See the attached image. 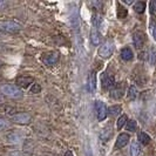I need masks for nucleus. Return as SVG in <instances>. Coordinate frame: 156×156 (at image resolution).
<instances>
[{"label": "nucleus", "mask_w": 156, "mask_h": 156, "mask_svg": "<svg viewBox=\"0 0 156 156\" xmlns=\"http://www.w3.org/2000/svg\"><path fill=\"white\" fill-rule=\"evenodd\" d=\"M0 93L2 96H6L9 99H21L23 96L21 88H19L16 85H12V83L1 85L0 86Z\"/></svg>", "instance_id": "f257e3e1"}, {"label": "nucleus", "mask_w": 156, "mask_h": 156, "mask_svg": "<svg viewBox=\"0 0 156 156\" xmlns=\"http://www.w3.org/2000/svg\"><path fill=\"white\" fill-rule=\"evenodd\" d=\"M23 30V25L16 20H0V32L18 33Z\"/></svg>", "instance_id": "f03ea898"}, {"label": "nucleus", "mask_w": 156, "mask_h": 156, "mask_svg": "<svg viewBox=\"0 0 156 156\" xmlns=\"http://www.w3.org/2000/svg\"><path fill=\"white\" fill-rule=\"evenodd\" d=\"M114 49H115V46L113 44V41H106L99 49V54L102 59H108L110 58L113 53H114Z\"/></svg>", "instance_id": "7ed1b4c3"}, {"label": "nucleus", "mask_w": 156, "mask_h": 156, "mask_svg": "<svg viewBox=\"0 0 156 156\" xmlns=\"http://www.w3.org/2000/svg\"><path fill=\"white\" fill-rule=\"evenodd\" d=\"M95 113H96L98 120L103 121V120H106V117L108 115V108L102 101H96L95 102Z\"/></svg>", "instance_id": "20e7f679"}, {"label": "nucleus", "mask_w": 156, "mask_h": 156, "mask_svg": "<svg viewBox=\"0 0 156 156\" xmlns=\"http://www.w3.org/2000/svg\"><path fill=\"white\" fill-rule=\"evenodd\" d=\"M12 121H13L14 123H18V125H28V123H31L32 116L28 113L21 112V113L14 114V115L12 116Z\"/></svg>", "instance_id": "39448f33"}, {"label": "nucleus", "mask_w": 156, "mask_h": 156, "mask_svg": "<svg viewBox=\"0 0 156 156\" xmlns=\"http://www.w3.org/2000/svg\"><path fill=\"white\" fill-rule=\"evenodd\" d=\"M59 53L58 52H48L42 55V61L46 63L47 66H54L55 63L59 61Z\"/></svg>", "instance_id": "423d86ee"}, {"label": "nucleus", "mask_w": 156, "mask_h": 156, "mask_svg": "<svg viewBox=\"0 0 156 156\" xmlns=\"http://www.w3.org/2000/svg\"><path fill=\"white\" fill-rule=\"evenodd\" d=\"M133 41L136 48H139V49L143 48L144 44H146V35H144V33L141 31L135 32L133 35Z\"/></svg>", "instance_id": "0eeeda50"}, {"label": "nucleus", "mask_w": 156, "mask_h": 156, "mask_svg": "<svg viewBox=\"0 0 156 156\" xmlns=\"http://www.w3.org/2000/svg\"><path fill=\"white\" fill-rule=\"evenodd\" d=\"M115 87V78L112 74H105L102 76V88L106 90L113 89Z\"/></svg>", "instance_id": "6e6552de"}, {"label": "nucleus", "mask_w": 156, "mask_h": 156, "mask_svg": "<svg viewBox=\"0 0 156 156\" xmlns=\"http://www.w3.org/2000/svg\"><path fill=\"white\" fill-rule=\"evenodd\" d=\"M125 83H120L119 86H115L113 89H112V92H110V96L113 98V99H115V100H119V99H121L123 95H125Z\"/></svg>", "instance_id": "1a4fd4ad"}, {"label": "nucleus", "mask_w": 156, "mask_h": 156, "mask_svg": "<svg viewBox=\"0 0 156 156\" xmlns=\"http://www.w3.org/2000/svg\"><path fill=\"white\" fill-rule=\"evenodd\" d=\"M34 82V80L30 76H19V78L16 79V85L18 87L20 88V87H23V88H27V87L32 85Z\"/></svg>", "instance_id": "9d476101"}, {"label": "nucleus", "mask_w": 156, "mask_h": 156, "mask_svg": "<svg viewBox=\"0 0 156 156\" xmlns=\"http://www.w3.org/2000/svg\"><path fill=\"white\" fill-rule=\"evenodd\" d=\"M128 141H129V135L128 134H120L119 137L116 139V142H115V147L116 148H123L125 146L128 144Z\"/></svg>", "instance_id": "9b49d317"}, {"label": "nucleus", "mask_w": 156, "mask_h": 156, "mask_svg": "<svg viewBox=\"0 0 156 156\" xmlns=\"http://www.w3.org/2000/svg\"><path fill=\"white\" fill-rule=\"evenodd\" d=\"M90 41L95 46H99L100 42H101V34L96 28H93L92 32H90Z\"/></svg>", "instance_id": "f8f14e48"}, {"label": "nucleus", "mask_w": 156, "mask_h": 156, "mask_svg": "<svg viewBox=\"0 0 156 156\" xmlns=\"http://www.w3.org/2000/svg\"><path fill=\"white\" fill-rule=\"evenodd\" d=\"M121 58H122V60H125V61H130L134 58L133 51H132L129 47L122 48V51H121Z\"/></svg>", "instance_id": "ddd939ff"}, {"label": "nucleus", "mask_w": 156, "mask_h": 156, "mask_svg": "<svg viewBox=\"0 0 156 156\" xmlns=\"http://www.w3.org/2000/svg\"><path fill=\"white\" fill-rule=\"evenodd\" d=\"M7 141L9 143H16V144H18V143H21L23 136L20 134H18L16 132V133H11L7 135Z\"/></svg>", "instance_id": "4468645a"}, {"label": "nucleus", "mask_w": 156, "mask_h": 156, "mask_svg": "<svg viewBox=\"0 0 156 156\" xmlns=\"http://www.w3.org/2000/svg\"><path fill=\"white\" fill-rule=\"evenodd\" d=\"M112 134H113V129H112V127H110V126H107L106 128H103V129H102V132L100 133V137H101L102 141H107L112 137Z\"/></svg>", "instance_id": "2eb2a0df"}, {"label": "nucleus", "mask_w": 156, "mask_h": 156, "mask_svg": "<svg viewBox=\"0 0 156 156\" xmlns=\"http://www.w3.org/2000/svg\"><path fill=\"white\" fill-rule=\"evenodd\" d=\"M141 154V147L139 141H133L130 146V156H140Z\"/></svg>", "instance_id": "dca6fc26"}, {"label": "nucleus", "mask_w": 156, "mask_h": 156, "mask_svg": "<svg viewBox=\"0 0 156 156\" xmlns=\"http://www.w3.org/2000/svg\"><path fill=\"white\" fill-rule=\"evenodd\" d=\"M88 87L92 92H95V89H96V74H95V72H92L88 76Z\"/></svg>", "instance_id": "f3484780"}, {"label": "nucleus", "mask_w": 156, "mask_h": 156, "mask_svg": "<svg viewBox=\"0 0 156 156\" xmlns=\"http://www.w3.org/2000/svg\"><path fill=\"white\" fill-rule=\"evenodd\" d=\"M139 143L143 144V146H148L150 143V136L144 132H141L139 134Z\"/></svg>", "instance_id": "a211bd4d"}, {"label": "nucleus", "mask_w": 156, "mask_h": 156, "mask_svg": "<svg viewBox=\"0 0 156 156\" xmlns=\"http://www.w3.org/2000/svg\"><path fill=\"white\" fill-rule=\"evenodd\" d=\"M127 96L129 100H134L137 98V88L135 85H130L129 89H128V93H127Z\"/></svg>", "instance_id": "6ab92c4d"}, {"label": "nucleus", "mask_w": 156, "mask_h": 156, "mask_svg": "<svg viewBox=\"0 0 156 156\" xmlns=\"http://www.w3.org/2000/svg\"><path fill=\"white\" fill-rule=\"evenodd\" d=\"M134 9L136 13H143L146 9V2L144 1H137L134 4Z\"/></svg>", "instance_id": "aec40b11"}, {"label": "nucleus", "mask_w": 156, "mask_h": 156, "mask_svg": "<svg viewBox=\"0 0 156 156\" xmlns=\"http://www.w3.org/2000/svg\"><path fill=\"white\" fill-rule=\"evenodd\" d=\"M128 16V9H126L122 5H117V16L120 19H125L126 16Z\"/></svg>", "instance_id": "412c9836"}, {"label": "nucleus", "mask_w": 156, "mask_h": 156, "mask_svg": "<svg viewBox=\"0 0 156 156\" xmlns=\"http://www.w3.org/2000/svg\"><path fill=\"white\" fill-rule=\"evenodd\" d=\"M126 128H127V130L128 132H136V129H137V123H136V121H134V120H130V121H128L127 123H126Z\"/></svg>", "instance_id": "4be33fe9"}, {"label": "nucleus", "mask_w": 156, "mask_h": 156, "mask_svg": "<svg viewBox=\"0 0 156 156\" xmlns=\"http://www.w3.org/2000/svg\"><path fill=\"white\" fill-rule=\"evenodd\" d=\"M121 112H122V108L120 106H112V107H109V109H108V113H109V115H112V116H117Z\"/></svg>", "instance_id": "5701e85b"}, {"label": "nucleus", "mask_w": 156, "mask_h": 156, "mask_svg": "<svg viewBox=\"0 0 156 156\" xmlns=\"http://www.w3.org/2000/svg\"><path fill=\"white\" fill-rule=\"evenodd\" d=\"M127 122H128V117L126 116V115H121V116L119 117V120H117V129H121Z\"/></svg>", "instance_id": "b1692460"}, {"label": "nucleus", "mask_w": 156, "mask_h": 156, "mask_svg": "<svg viewBox=\"0 0 156 156\" xmlns=\"http://www.w3.org/2000/svg\"><path fill=\"white\" fill-rule=\"evenodd\" d=\"M148 59H149L150 65H155V62H156V51L154 49V48H151V49L149 51Z\"/></svg>", "instance_id": "393cba45"}, {"label": "nucleus", "mask_w": 156, "mask_h": 156, "mask_svg": "<svg viewBox=\"0 0 156 156\" xmlns=\"http://www.w3.org/2000/svg\"><path fill=\"white\" fill-rule=\"evenodd\" d=\"M92 23L95 27H100L102 23V16H98V14H94L93 19H92Z\"/></svg>", "instance_id": "a878e982"}, {"label": "nucleus", "mask_w": 156, "mask_h": 156, "mask_svg": "<svg viewBox=\"0 0 156 156\" xmlns=\"http://www.w3.org/2000/svg\"><path fill=\"white\" fill-rule=\"evenodd\" d=\"M8 127H9V122H8V120L4 119V117H0V132H1V130L7 129Z\"/></svg>", "instance_id": "bb28decb"}, {"label": "nucleus", "mask_w": 156, "mask_h": 156, "mask_svg": "<svg viewBox=\"0 0 156 156\" xmlns=\"http://www.w3.org/2000/svg\"><path fill=\"white\" fill-rule=\"evenodd\" d=\"M149 8H150V13H151L153 16H156V0L150 1V4H149Z\"/></svg>", "instance_id": "cd10ccee"}, {"label": "nucleus", "mask_w": 156, "mask_h": 156, "mask_svg": "<svg viewBox=\"0 0 156 156\" xmlns=\"http://www.w3.org/2000/svg\"><path fill=\"white\" fill-rule=\"evenodd\" d=\"M40 90H41V88H40V85H38V83H34L31 88V93L33 94H38Z\"/></svg>", "instance_id": "c85d7f7f"}, {"label": "nucleus", "mask_w": 156, "mask_h": 156, "mask_svg": "<svg viewBox=\"0 0 156 156\" xmlns=\"http://www.w3.org/2000/svg\"><path fill=\"white\" fill-rule=\"evenodd\" d=\"M150 31H151V34H153V38L156 40V23H151Z\"/></svg>", "instance_id": "c756f323"}, {"label": "nucleus", "mask_w": 156, "mask_h": 156, "mask_svg": "<svg viewBox=\"0 0 156 156\" xmlns=\"http://www.w3.org/2000/svg\"><path fill=\"white\" fill-rule=\"evenodd\" d=\"M6 6H7V2H6V1H1V0H0V9H2V8L6 7Z\"/></svg>", "instance_id": "7c9ffc66"}, {"label": "nucleus", "mask_w": 156, "mask_h": 156, "mask_svg": "<svg viewBox=\"0 0 156 156\" xmlns=\"http://www.w3.org/2000/svg\"><path fill=\"white\" fill-rule=\"evenodd\" d=\"M65 156H73V153H72L70 150H67V151L65 153Z\"/></svg>", "instance_id": "2f4dec72"}, {"label": "nucleus", "mask_w": 156, "mask_h": 156, "mask_svg": "<svg viewBox=\"0 0 156 156\" xmlns=\"http://www.w3.org/2000/svg\"><path fill=\"white\" fill-rule=\"evenodd\" d=\"M4 102H5V100H4V96L0 94V106H1V105H4Z\"/></svg>", "instance_id": "473e14b6"}, {"label": "nucleus", "mask_w": 156, "mask_h": 156, "mask_svg": "<svg viewBox=\"0 0 156 156\" xmlns=\"http://www.w3.org/2000/svg\"><path fill=\"white\" fill-rule=\"evenodd\" d=\"M123 2H125V4H128V5H130V4H133L134 1L133 0H123Z\"/></svg>", "instance_id": "72a5a7b5"}]
</instances>
